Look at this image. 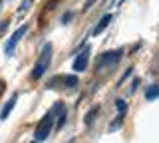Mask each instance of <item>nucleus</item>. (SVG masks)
I'll list each match as a JSON object with an SVG mask.
<instances>
[{
	"label": "nucleus",
	"mask_w": 159,
	"mask_h": 143,
	"mask_svg": "<svg viewBox=\"0 0 159 143\" xmlns=\"http://www.w3.org/2000/svg\"><path fill=\"white\" fill-rule=\"evenodd\" d=\"M62 103H56V105L52 107V111H48L46 115L42 117V119H40V123L36 125V131H34V139L36 141H46L48 137H50V133H52V127H54V115H56V113L62 109Z\"/></svg>",
	"instance_id": "f257e3e1"
},
{
	"label": "nucleus",
	"mask_w": 159,
	"mask_h": 143,
	"mask_svg": "<svg viewBox=\"0 0 159 143\" xmlns=\"http://www.w3.org/2000/svg\"><path fill=\"white\" fill-rule=\"evenodd\" d=\"M50 64H52V44L48 42V44H44V46H42V52H40V56H38L36 66L32 68L30 78H32V80H40V78L48 72Z\"/></svg>",
	"instance_id": "f03ea898"
},
{
	"label": "nucleus",
	"mask_w": 159,
	"mask_h": 143,
	"mask_svg": "<svg viewBox=\"0 0 159 143\" xmlns=\"http://www.w3.org/2000/svg\"><path fill=\"white\" fill-rule=\"evenodd\" d=\"M121 56H123V50H121V48H119V50H113V52H106V54H102V56H99V60H98V64H96L98 74L111 72L113 68L117 66V62L121 60Z\"/></svg>",
	"instance_id": "7ed1b4c3"
},
{
	"label": "nucleus",
	"mask_w": 159,
	"mask_h": 143,
	"mask_svg": "<svg viewBox=\"0 0 159 143\" xmlns=\"http://www.w3.org/2000/svg\"><path fill=\"white\" fill-rule=\"evenodd\" d=\"M26 32H28V26H26V24H24V26H20L18 30L12 34V38H10V40H8V44H6V46H4V54H6V56H12L14 48L18 46V42L22 40V36H24V34H26Z\"/></svg>",
	"instance_id": "20e7f679"
},
{
	"label": "nucleus",
	"mask_w": 159,
	"mask_h": 143,
	"mask_svg": "<svg viewBox=\"0 0 159 143\" xmlns=\"http://www.w3.org/2000/svg\"><path fill=\"white\" fill-rule=\"evenodd\" d=\"M88 60H89V48L86 46V48H84V52L80 54L76 60H74V72H84L88 68Z\"/></svg>",
	"instance_id": "39448f33"
},
{
	"label": "nucleus",
	"mask_w": 159,
	"mask_h": 143,
	"mask_svg": "<svg viewBox=\"0 0 159 143\" xmlns=\"http://www.w3.org/2000/svg\"><path fill=\"white\" fill-rule=\"evenodd\" d=\"M16 101H18V93H14L10 100L4 103V107H2V111H0V119H6V117L10 115V111H12V107L16 105Z\"/></svg>",
	"instance_id": "423d86ee"
},
{
	"label": "nucleus",
	"mask_w": 159,
	"mask_h": 143,
	"mask_svg": "<svg viewBox=\"0 0 159 143\" xmlns=\"http://www.w3.org/2000/svg\"><path fill=\"white\" fill-rule=\"evenodd\" d=\"M111 20H113V16H111V14H106V16H103L102 20L98 22V26H96V28L92 30V34H93V36H98V34H102V32H103V30H106V28L109 26V22H111Z\"/></svg>",
	"instance_id": "0eeeda50"
},
{
	"label": "nucleus",
	"mask_w": 159,
	"mask_h": 143,
	"mask_svg": "<svg viewBox=\"0 0 159 143\" xmlns=\"http://www.w3.org/2000/svg\"><path fill=\"white\" fill-rule=\"evenodd\" d=\"M155 97H159V86H149L145 90V100H155Z\"/></svg>",
	"instance_id": "6e6552de"
},
{
	"label": "nucleus",
	"mask_w": 159,
	"mask_h": 143,
	"mask_svg": "<svg viewBox=\"0 0 159 143\" xmlns=\"http://www.w3.org/2000/svg\"><path fill=\"white\" fill-rule=\"evenodd\" d=\"M98 111H99V107L96 105V107H92V109H89V111L86 113V117H84V121H86V125H92V123H93V117L98 115Z\"/></svg>",
	"instance_id": "1a4fd4ad"
},
{
	"label": "nucleus",
	"mask_w": 159,
	"mask_h": 143,
	"mask_svg": "<svg viewBox=\"0 0 159 143\" xmlns=\"http://www.w3.org/2000/svg\"><path fill=\"white\" fill-rule=\"evenodd\" d=\"M64 86L66 87H76L78 86V78L76 76H66L64 78Z\"/></svg>",
	"instance_id": "9d476101"
},
{
	"label": "nucleus",
	"mask_w": 159,
	"mask_h": 143,
	"mask_svg": "<svg viewBox=\"0 0 159 143\" xmlns=\"http://www.w3.org/2000/svg\"><path fill=\"white\" fill-rule=\"evenodd\" d=\"M116 107H117V111L121 113V115H125V111H127V103H125V100H117V101H116Z\"/></svg>",
	"instance_id": "9b49d317"
},
{
	"label": "nucleus",
	"mask_w": 159,
	"mask_h": 143,
	"mask_svg": "<svg viewBox=\"0 0 159 143\" xmlns=\"http://www.w3.org/2000/svg\"><path fill=\"white\" fill-rule=\"evenodd\" d=\"M32 4H34V0H24V2H22V4H20V12H26V10H28V8H30V6H32Z\"/></svg>",
	"instance_id": "f8f14e48"
},
{
	"label": "nucleus",
	"mask_w": 159,
	"mask_h": 143,
	"mask_svg": "<svg viewBox=\"0 0 159 143\" xmlns=\"http://www.w3.org/2000/svg\"><path fill=\"white\" fill-rule=\"evenodd\" d=\"M8 24H10L8 20H2V22H0V36H2V34H4V32H6V28H8Z\"/></svg>",
	"instance_id": "ddd939ff"
},
{
	"label": "nucleus",
	"mask_w": 159,
	"mask_h": 143,
	"mask_svg": "<svg viewBox=\"0 0 159 143\" xmlns=\"http://www.w3.org/2000/svg\"><path fill=\"white\" fill-rule=\"evenodd\" d=\"M96 2H98V0H88V2H86V4H84V12H88V10H89V8H92V6H93V4H96Z\"/></svg>",
	"instance_id": "4468645a"
},
{
	"label": "nucleus",
	"mask_w": 159,
	"mask_h": 143,
	"mask_svg": "<svg viewBox=\"0 0 159 143\" xmlns=\"http://www.w3.org/2000/svg\"><path fill=\"white\" fill-rule=\"evenodd\" d=\"M72 18H74V14H72V12H68L66 16H62V24H68L70 20H72Z\"/></svg>",
	"instance_id": "2eb2a0df"
},
{
	"label": "nucleus",
	"mask_w": 159,
	"mask_h": 143,
	"mask_svg": "<svg viewBox=\"0 0 159 143\" xmlns=\"http://www.w3.org/2000/svg\"><path fill=\"white\" fill-rule=\"evenodd\" d=\"M2 90H4V82L0 80V93H2Z\"/></svg>",
	"instance_id": "dca6fc26"
},
{
	"label": "nucleus",
	"mask_w": 159,
	"mask_h": 143,
	"mask_svg": "<svg viewBox=\"0 0 159 143\" xmlns=\"http://www.w3.org/2000/svg\"><path fill=\"white\" fill-rule=\"evenodd\" d=\"M121 2H125V0H119V4H121Z\"/></svg>",
	"instance_id": "f3484780"
}]
</instances>
